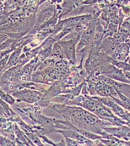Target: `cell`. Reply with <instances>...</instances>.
<instances>
[{
    "label": "cell",
    "mask_w": 130,
    "mask_h": 146,
    "mask_svg": "<svg viewBox=\"0 0 130 146\" xmlns=\"http://www.w3.org/2000/svg\"><path fill=\"white\" fill-rule=\"evenodd\" d=\"M46 106L58 111L77 128L95 133L102 128L108 127L112 125L108 121L101 119L97 115L82 107H76L49 102Z\"/></svg>",
    "instance_id": "1"
},
{
    "label": "cell",
    "mask_w": 130,
    "mask_h": 146,
    "mask_svg": "<svg viewBox=\"0 0 130 146\" xmlns=\"http://www.w3.org/2000/svg\"><path fill=\"white\" fill-rule=\"evenodd\" d=\"M12 95L18 98L20 101H23L27 103H38L43 96V92L34 91L33 90L24 89L12 93Z\"/></svg>",
    "instance_id": "2"
},
{
    "label": "cell",
    "mask_w": 130,
    "mask_h": 146,
    "mask_svg": "<svg viewBox=\"0 0 130 146\" xmlns=\"http://www.w3.org/2000/svg\"><path fill=\"white\" fill-rule=\"evenodd\" d=\"M94 96L102 98L114 97L119 98L117 91L113 86L101 83L100 82H95Z\"/></svg>",
    "instance_id": "3"
},
{
    "label": "cell",
    "mask_w": 130,
    "mask_h": 146,
    "mask_svg": "<svg viewBox=\"0 0 130 146\" xmlns=\"http://www.w3.org/2000/svg\"><path fill=\"white\" fill-rule=\"evenodd\" d=\"M55 132L60 133L64 137H69L80 142L83 146H96L95 142L89 139L74 129L56 130Z\"/></svg>",
    "instance_id": "4"
},
{
    "label": "cell",
    "mask_w": 130,
    "mask_h": 146,
    "mask_svg": "<svg viewBox=\"0 0 130 146\" xmlns=\"http://www.w3.org/2000/svg\"><path fill=\"white\" fill-rule=\"evenodd\" d=\"M102 129L106 133L117 137L119 139H122L126 141H128L127 135L130 132V127L127 125L121 126H112L103 127Z\"/></svg>",
    "instance_id": "5"
},
{
    "label": "cell",
    "mask_w": 130,
    "mask_h": 146,
    "mask_svg": "<svg viewBox=\"0 0 130 146\" xmlns=\"http://www.w3.org/2000/svg\"><path fill=\"white\" fill-rule=\"evenodd\" d=\"M130 42H124L118 44L112 58L118 61L125 62L130 55Z\"/></svg>",
    "instance_id": "6"
},
{
    "label": "cell",
    "mask_w": 130,
    "mask_h": 146,
    "mask_svg": "<svg viewBox=\"0 0 130 146\" xmlns=\"http://www.w3.org/2000/svg\"><path fill=\"white\" fill-rule=\"evenodd\" d=\"M59 43L64 49L67 58L69 60L70 63L72 64H75L76 62L75 50V40H72L67 42H60Z\"/></svg>",
    "instance_id": "7"
},
{
    "label": "cell",
    "mask_w": 130,
    "mask_h": 146,
    "mask_svg": "<svg viewBox=\"0 0 130 146\" xmlns=\"http://www.w3.org/2000/svg\"><path fill=\"white\" fill-rule=\"evenodd\" d=\"M89 16H84L79 17H73L67 19L60 22V25L61 27H70L75 25H78L81 23H83L88 21Z\"/></svg>",
    "instance_id": "8"
},
{
    "label": "cell",
    "mask_w": 130,
    "mask_h": 146,
    "mask_svg": "<svg viewBox=\"0 0 130 146\" xmlns=\"http://www.w3.org/2000/svg\"><path fill=\"white\" fill-rule=\"evenodd\" d=\"M21 128L23 130V131H25V133L27 137L34 144H36L37 146H44V145L42 144V143L40 141V139L38 138V136L34 134L33 133H31L30 131H28L27 129H25L22 127H21Z\"/></svg>",
    "instance_id": "9"
},
{
    "label": "cell",
    "mask_w": 130,
    "mask_h": 146,
    "mask_svg": "<svg viewBox=\"0 0 130 146\" xmlns=\"http://www.w3.org/2000/svg\"><path fill=\"white\" fill-rule=\"evenodd\" d=\"M111 63L117 68L124 71H130V64L126 62L118 61L112 58Z\"/></svg>",
    "instance_id": "10"
},
{
    "label": "cell",
    "mask_w": 130,
    "mask_h": 146,
    "mask_svg": "<svg viewBox=\"0 0 130 146\" xmlns=\"http://www.w3.org/2000/svg\"><path fill=\"white\" fill-rule=\"evenodd\" d=\"M1 99L11 105H13L16 102V100L12 96L7 93H5L2 90H1Z\"/></svg>",
    "instance_id": "11"
},
{
    "label": "cell",
    "mask_w": 130,
    "mask_h": 146,
    "mask_svg": "<svg viewBox=\"0 0 130 146\" xmlns=\"http://www.w3.org/2000/svg\"><path fill=\"white\" fill-rule=\"evenodd\" d=\"M111 98H112V100L116 103L119 104L122 107H123L124 109L130 112V103H126L124 101H122L121 100H120L119 98H114V97H111Z\"/></svg>",
    "instance_id": "12"
},
{
    "label": "cell",
    "mask_w": 130,
    "mask_h": 146,
    "mask_svg": "<svg viewBox=\"0 0 130 146\" xmlns=\"http://www.w3.org/2000/svg\"><path fill=\"white\" fill-rule=\"evenodd\" d=\"M65 138V143H66V146H83L82 143H80V142H79V141H77V140H75L73 139L70 138Z\"/></svg>",
    "instance_id": "13"
},
{
    "label": "cell",
    "mask_w": 130,
    "mask_h": 146,
    "mask_svg": "<svg viewBox=\"0 0 130 146\" xmlns=\"http://www.w3.org/2000/svg\"><path fill=\"white\" fill-rule=\"evenodd\" d=\"M16 143L9 139L7 138L1 136V146H15Z\"/></svg>",
    "instance_id": "14"
},
{
    "label": "cell",
    "mask_w": 130,
    "mask_h": 146,
    "mask_svg": "<svg viewBox=\"0 0 130 146\" xmlns=\"http://www.w3.org/2000/svg\"><path fill=\"white\" fill-rule=\"evenodd\" d=\"M72 27H66V28H65V29H64V31L61 32L58 36H57V38H58V40H60V38H62V37H63V36H64V35L68 33L69 32H71V31L72 30Z\"/></svg>",
    "instance_id": "15"
},
{
    "label": "cell",
    "mask_w": 130,
    "mask_h": 146,
    "mask_svg": "<svg viewBox=\"0 0 130 146\" xmlns=\"http://www.w3.org/2000/svg\"><path fill=\"white\" fill-rule=\"evenodd\" d=\"M122 71L126 78L130 82V71H124V70H122Z\"/></svg>",
    "instance_id": "16"
},
{
    "label": "cell",
    "mask_w": 130,
    "mask_h": 146,
    "mask_svg": "<svg viewBox=\"0 0 130 146\" xmlns=\"http://www.w3.org/2000/svg\"><path fill=\"white\" fill-rule=\"evenodd\" d=\"M125 62H128V63H129L130 64V54L129 56L128 57V58H127V60H125Z\"/></svg>",
    "instance_id": "17"
}]
</instances>
